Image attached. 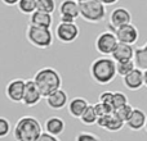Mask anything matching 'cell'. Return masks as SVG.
Here are the masks:
<instances>
[{
    "label": "cell",
    "mask_w": 147,
    "mask_h": 141,
    "mask_svg": "<svg viewBox=\"0 0 147 141\" xmlns=\"http://www.w3.org/2000/svg\"><path fill=\"white\" fill-rule=\"evenodd\" d=\"M97 119H98V116H97V112L94 109V105H89L86 108V110L83 113V116L80 117V121L85 126H93V124H97Z\"/></svg>",
    "instance_id": "7402d4cb"
},
{
    "label": "cell",
    "mask_w": 147,
    "mask_h": 141,
    "mask_svg": "<svg viewBox=\"0 0 147 141\" xmlns=\"http://www.w3.org/2000/svg\"><path fill=\"white\" fill-rule=\"evenodd\" d=\"M30 25L38 26V27L51 28L52 25H53V14L36 10L35 13H32L30 15Z\"/></svg>",
    "instance_id": "ac0fdd59"
},
{
    "label": "cell",
    "mask_w": 147,
    "mask_h": 141,
    "mask_svg": "<svg viewBox=\"0 0 147 141\" xmlns=\"http://www.w3.org/2000/svg\"><path fill=\"white\" fill-rule=\"evenodd\" d=\"M25 87H26V80H23V78L10 80L5 86V96L12 103H22Z\"/></svg>",
    "instance_id": "ba28073f"
},
{
    "label": "cell",
    "mask_w": 147,
    "mask_h": 141,
    "mask_svg": "<svg viewBox=\"0 0 147 141\" xmlns=\"http://www.w3.org/2000/svg\"><path fill=\"white\" fill-rule=\"evenodd\" d=\"M143 78H145V86L147 87V69L143 70Z\"/></svg>",
    "instance_id": "d590c367"
},
{
    "label": "cell",
    "mask_w": 147,
    "mask_h": 141,
    "mask_svg": "<svg viewBox=\"0 0 147 141\" xmlns=\"http://www.w3.org/2000/svg\"><path fill=\"white\" fill-rule=\"evenodd\" d=\"M147 121V114L142 109L134 108L132 112V116L129 117V119L127 121V127L132 131H141L142 128H145Z\"/></svg>",
    "instance_id": "9a60e30c"
},
{
    "label": "cell",
    "mask_w": 147,
    "mask_h": 141,
    "mask_svg": "<svg viewBox=\"0 0 147 141\" xmlns=\"http://www.w3.org/2000/svg\"><path fill=\"white\" fill-rule=\"evenodd\" d=\"M132 23V13L127 9V8H115L109 17V26L111 27V31H115L116 28L121 27V26L129 25Z\"/></svg>",
    "instance_id": "9c48e42d"
},
{
    "label": "cell",
    "mask_w": 147,
    "mask_h": 141,
    "mask_svg": "<svg viewBox=\"0 0 147 141\" xmlns=\"http://www.w3.org/2000/svg\"><path fill=\"white\" fill-rule=\"evenodd\" d=\"M90 104H89V101L85 98H83V96H75L67 104V110H69L71 117L80 119V117L83 116V113L86 110V108Z\"/></svg>",
    "instance_id": "5bb4252c"
},
{
    "label": "cell",
    "mask_w": 147,
    "mask_h": 141,
    "mask_svg": "<svg viewBox=\"0 0 147 141\" xmlns=\"http://www.w3.org/2000/svg\"><path fill=\"white\" fill-rule=\"evenodd\" d=\"M89 73L97 85H109L117 76L116 62L109 55H102L90 63Z\"/></svg>",
    "instance_id": "6da1fadb"
},
{
    "label": "cell",
    "mask_w": 147,
    "mask_h": 141,
    "mask_svg": "<svg viewBox=\"0 0 147 141\" xmlns=\"http://www.w3.org/2000/svg\"><path fill=\"white\" fill-rule=\"evenodd\" d=\"M36 141H61V140H59L58 136L51 135V134H48V132H43V134L40 135V137H39Z\"/></svg>",
    "instance_id": "1f68e13d"
},
{
    "label": "cell",
    "mask_w": 147,
    "mask_h": 141,
    "mask_svg": "<svg viewBox=\"0 0 147 141\" xmlns=\"http://www.w3.org/2000/svg\"><path fill=\"white\" fill-rule=\"evenodd\" d=\"M145 130H146V132H147V121H146V126H145Z\"/></svg>",
    "instance_id": "74e56055"
},
{
    "label": "cell",
    "mask_w": 147,
    "mask_h": 141,
    "mask_svg": "<svg viewBox=\"0 0 147 141\" xmlns=\"http://www.w3.org/2000/svg\"><path fill=\"white\" fill-rule=\"evenodd\" d=\"M117 44H119V40H117L114 31H103V32H101L97 36L96 41H94L96 50L101 55H109V57H111L112 51L115 50Z\"/></svg>",
    "instance_id": "8992f818"
},
{
    "label": "cell",
    "mask_w": 147,
    "mask_h": 141,
    "mask_svg": "<svg viewBox=\"0 0 147 141\" xmlns=\"http://www.w3.org/2000/svg\"><path fill=\"white\" fill-rule=\"evenodd\" d=\"M80 4V17L88 23H99L106 18V5L99 0H88Z\"/></svg>",
    "instance_id": "5b68a950"
},
{
    "label": "cell",
    "mask_w": 147,
    "mask_h": 141,
    "mask_svg": "<svg viewBox=\"0 0 147 141\" xmlns=\"http://www.w3.org/2000/svg\"><path fill=\"white\" fill-rule=\"evenodd\" d=\"M76 1H79V3H83V1H88V0H76Z\"/></svg>",
    "instance_id": "8d00e7d4"
},
{
    "label": "cell",
    "mask_w": 147,
    "mask_h": 141,
    "mask_svg": "<svg viewBox=\"0 0 147 141\" xmlns=\"http://www.w3.org/2000/svg\"><path fill=\"white\" fill-rule=\"evenodd\" d=\"M134 51L136 49L133 48V45L124 43H119L115 48V50L112 51L111 58L115 62H123V61H132L134 59Z\"/></svg>",
    "instance_id": "2e32d148"
},
{
    "label": "cell",
    "mask_w": 147,
    "mask_h": 141,
    "mask_svg": "<svg viewBox=\"0 0 147 141\" xmlns=\"http://www.w3.org/2000/svg\"><path fill=\"white\" fill-rule=\"evenodd\" d=\"M99 1L103 3V4L107 7V5H114V4H116L119 0H99Z\"/></svg>",
    "instance_id": "e575fe53"
},
{
    "label": "cell",
    "mask_w": 147,
    "mask_h": 141,
    "mask_svg": "<svg viewBox=\"0 0 147 141\" xmlns=\"http://www.w3.org/2000/svg\"><path fill=\"white\" fill-rule=\"evenodd\" d=\"M123 83L130 91H137L145 86V78H143V69L136 67L130 73L123 77Z\"/></svg>",
    "instance_id": "7c38bea8"
},
{
    "label": "cell",
    "mask_w": 147,
    "mask_h": 141,
    "mask_svg": "<svg viewBox=\"0 0 147 141\" xmlns=\"http://www.w3.org/2000/svg\"><path fill=\"white\" fill-rule=\"evenodd\" d=\"M133 106L130 105L129 103L128 104H125V105H123V106H120V108H117V109H115L114 110V113L116 114L117 117H119L121 121H124L125 123H127V121L129 119V117L132 116V112H133Z\"/></svg>",
    "instance_id": "484cf974"
},
{
    "label": "cell",
    "mask_w": 147,
    "mask_h": 141,
    "mask_svg": "<svg viewBox=\"0 0 147 141\" xmlns=\"http://www.w3.org/2000/svg\"><path fill=\"white\" fill-rule=\"evenodd\" d=\"M75 141H99V139L92 132H86V131H81L76 135Z\"/></svg>",
    "instance_id": "f546056e"
},
{
    "label": "cell",
    "mask_w": 147,
    "mask_h": 141,
    "mask_svg": "<svg viewBox=\"0 0 147 141\" xmlns=\"http://www.w3.org/2000/svg\"><path fill=\"white\" fill-rule=\"evenodd\" d=\"M44 130H45V132H48L51 135L59 136L66 130V122L61 117H49L44 122Z\"/></svg>",
    "instance_id": "e0dca14e"
},
{
    "label": "cell",
    "mask_w": 147,
    "mask_h": 141,
    "mask_svg": "<svg viewBox=\"0 0 147 141\" xmlns=\"http://www.w3.org/2000/svg\"><path fill=\"white\" fill-rule=\"evenodd\" d=\"M93 105H94V109H96L97 116H98V117H102V116H106V114L114 113V108H112L111 105H109V104H105V103L98 101V103L93 104Z\"/></svg>",
    "instance_id": "83f0119b"
},
{
    "label": "cell",
    "mask_w": 147,
    "mask_h": 141,
    "mask_svg": "<svg viewBox=\"0 0 147 141\" xmlns=\"http://www.w3.org/2000/svg\"><path fill=\"white\" fill-rule=\"evenodd\" d=\"M136 62L134 59L132 61H123V62H116V70H117V76L120 77H125L128 73H130L133 69L136 68Z\"/></svg>",
    "instance_id": "cb8c5ba5"
},
{
    "label": "cell",
    "mask_w": 147,
    "mask_h": 141,
    "mask_svg": "<svg viewBox=\"0 0 147 141\" xmlns=\"http://www.w3.org/2000/svg\"><path fill=\"white\" fill-rule=\"evenodd\" d=\"M17 8L22 14L31 15L38 10V0H20Z\"/></svg>",
    "instance_id": "44dd1931"
},
{
    "label": "cell",
    "mask_w": 147,
    "mask_h": 141,
    "mask_svg": "<svg viewBox=\"0 0 147 141\" xmlns=\"http://www.w3.org/2000/svg\"><path fill=\"white\" fill-rule=\"evenodd\" d=\"M99 101L105 104H109L112 106V99H114V91H103V92L99 95ZM114 108V106H112Z\"/></svg>",
    "instance_id": "4dcf8cb0"
},
{
    "label": "cell",
    "mask_w": 147,
    "mask_h": 141,
    "mask_svg": "<svg viewBox=\"0 0 147 141\" xmlns=\"http://www.w3.org/2000/svg\"><path fill=\"white\" fill-rule=\"evenodd\" d=\"M134 62L136 66L141 69H147V43L143 46L136 49L134 51Z\"/></svg>",
    "instance_id": "ffe728a7"
},
{
    "label": "cell",
    "mask_w": 147,
    "mask_h": 141,
    "mask_svg": "<svg viewBox=\"0 0 147 141\" xmlns=\"http://www.w3.org/2000/svg\"><path fill=\"white\" fill-rule=\"evenodd\" d=\"M59 22H66V23L75 22V18L69 17V15H59Z\"/></svg>",
    "instance_id": "d6a6232c"
},
{
    "label": "cell",
    "mask_w": 147,
    "mask_h": 141,
    "mask_svg": "<svg viewBox=\"0 0 147 141\" xmlns=\"http://www.w3.org/2000/svg\"><path fill=\"white\" fill-rule=\"evenodd\" d=\"M10 132V121L0 116V139H4Z\"/></svg>",
    "instance_id": "f1b7e54d"
},
{
    "label": "cell",
    "mask_w": 147,
    "mask_h": 141,
    "mask_svg": "<svg viewBox=\"0 0 147 141\" xmlns=\"http://www.w3.org/2000/svg\"><path fill=\"white\" fill-rule=\"evenodd\" d=\"M59 15H69L72 18L80 17V4L76 0H63L59 4Z\"/></svg>",
    "instance_id": "d6986e66"
},
{
    "label": "cell",
    "mask_w": 147,
    "mask_h": 141,
    "mask_svg": "<svg viewBox=\"0 0 147 141\" xmlns=\"http://www.w3.org/2000/svg\"><path fill=\"white\" fill-rule=\"evenodd\" d=\"M26 39L32 46L38 49H49L53 45V32L51 28L38 27L34 25H28L26 28Z\"/></svg>",
    "instance_id": "277c9868"
},
{
    "label": "cell",
    "mask_w": 147,
    "mask_h": 141,
    "mask_svg": "<svg viewBox=\"0 0 147 141\" xmlns=\"http://www.w3.org/2000/svg\"><path fill=\"white\" fill-rule=\"evenodd\" d=\"M57 9L56 0H38V10L53 14Z\"/></svg>",
    "instance_id": "d4e9b609"
},
{
    "label": "cell",
    "mask_w": 147,
    "mask_h": 141,
    "mask_svg": "<svg viewBox=\"0 0 147 141\" xmlns=\"http://www.w3.org/2000/svg\"><path fill=\"white\" fill-rule=\"evenodd\" d=\"M36 86L39 87L43 98H47L54 91L62 87V77L59 72L53 67H43L32 77Z\"/></svg>",
    "instance_id": "7a4b0ae2"
},
{
    "label": "cell",
    "mask_w": 147,
    "mask_h": 141,
    "mask_svg": "<svg viewBox=\"0 0 147 141\" xmlns=\"http://www.w3.org/2000/svg\"><path fill=\"white\" fill-rule=\"evenodd\" d=\"M56 37L59 40V43L62 44H71L80 35V30H79L78 25L75 22H59L54 31Z\"/></svg>",
    "instance_id": "52a82bcc"
},
{
    "label": "cell",
    "mask_w": 147,
    "mask_h": 141,
    "mask_svg": "<svg viewBox=\"0 0 147 141\" xmlns=\"http://www.w3.org/2000/svg\"><path fill=\"white\" fill-rule=\"evenodd\" d=\"M128 104V96L125 95L121 91H114V99H112V106H114V110L120 106Z\"/></svg>",
    "instance_id": "4316f807"
},
{
    "label": "cell",
    "mask_w": 147,
    "mask_h": 141,
    "mask_svg": "<svg viewBox=\"0 0 147 141\" xmlns=\"http://www.w3.org/2000/svg\"><path fill=\"white\" fill-rule=\"evenodd\" d=\"M43 126L32 116H23L16 122L13 137L16 141H36L43 134Z\"/></svg>",
    "instance_id": "3957f363"
},
{
    "label": "cell",
    "mask_w": 147,
    "mask_h": 141,
    "mask_svg": "<svg viewBox=\"0 0 147 141\" xmlns=\"http://www.w3.org/2000/svg\"><path fill=\"white\" fill-rule=\"evenodd\" d=\"M124 126H125V122L121 121L115 113H111L110 114L109 121H107L106 127H105V130L109 131V132H119Z\"/></svg>",
    "instance_id": "603a6c76"
},
{
    "label": "cell",
    "mask_w": 147,
    "mask_h": 141,
    "mask_svg": "<svg viewBox=\"0 0 147 141\" xmlns=\"http://www.w3.org/2000/svg\"><path fill=\"white\" fill-rule=\"evenodd\" d=\"M45 101L48 108H51L52 110H61L69 104V96H67L66 91L59 88V90L54 91L53 94H51L49 96H47Z\"/></svg>",
    "instance_id": "4fadbf2b"
},
{
    "label": "cell",
    "mask_w": 147,
    "mask_h": 141,
    "mask_svg": "<svg viewBox=\"0 0 147 141\" xmlns=\"http://www.w3.org/2000/svg\"><path fill=\"white\" fill-rule=\"evenodd\" d=\"M41 95L39 87L36 86L35 81L31 78V80H26V87H25V94H23V100L22 104L25 106H28V108H32V106L38 105L40 103Z\"/></svg>",
    "instance_id": "30bf717a"
},
{
    "label": "cell",
    "mask_w": 147,
    "mask_h": 141,
    "mask_svg": "<svg viewBox=\"0 0 147 141\" xmlns=\"http://www.w3.org/2000/svg\"><path fill=\"white\" fill-rule=\"evenodd\" d=\"M20 0H1V3L4 5H8V7H14V5L18 4Z\"/></svg>",
    "instance_id": "836d02e7"
},
{
    "label": "cell",
    "mask_w": 147,
    "mask_h": 141,
    "mask_svg": "<svg viewBox=\"0 0 147 141\" xmlns=\"http://www.w3.org/2000/svg\"><path fill=\"white\" fill-rule=\"evenodd\" d=\"M114 32L116 35L117 40H119V43L129 44V45H134L140 39V31L133 23L121 26V27L116 28Z\"/></svg>",
    "instance_id": "8fae6325"
}]
</instances>
